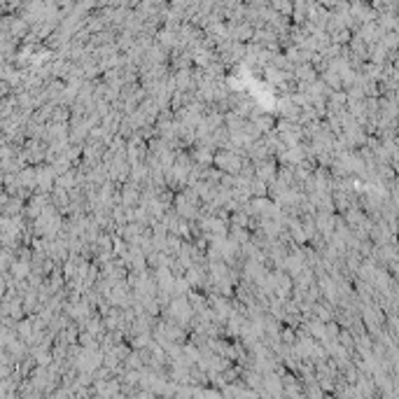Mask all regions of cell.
<instances>
[{
	"mask_svg": "<svg viewBox=\"0 0 399 399\" xmlns=\"http://www.w3.org/2000/svg\"><path fill=\"white\" fill-rule=\"evenodd\" d=\"M234 35H236L238 42H240V40H250V38H252V28H250L247 23H240V26H236V28H234Z\"/></svg>",
	"mask_w": 399,
	"mask_h": 399,
	"instance_id": "14",
	"label": "cell"
},
{
	"mask_svg": "<svg viewBox=\"0 0 399 399\" xmlns=\"http://www.w3.org/2000/svg\"><path fill=\"white\" fill-rule=\"evenodd\" d=\"M271 5H273L278 12H283V14H290L292 7H294V5H292V0H271Z\"/></svg>",
	"mask_w": 399,
	"mask_h": 399,
	"instance_id": "16",
	"label": "cell"
},
{
	"mask_svg": "<svg viewBox=\"0 0 399 399\" xmlns=\"http://www.w3.org/2000/svg\"><path fill=\"white\" fill-rule=\"evenodd\" d=\"M276 173H278V161L276 157H269V159H261V161L254 163V177L264 180L266 184L276 182Z\"/></svg>",
	"mask_w": 399,
	"mask_h": 399,
	"instance_id": "3",
	"label": "cell"
},
{
	"mask_svg": "<svg viewBox=\"0 0 399 399\" xmlns=\"http://www.w3.org/2000/svg\"><path fill=\"white\" fill-rule=\"evenodd\" d=\"M187 175H189V170L182 168V166H177V163H173L170 168L163 170V182H166V187H168V189H173V192H180V189H184V187H187Z\"/></svg>",
	"mask_w": 399,
	"mask_h": 399,
	"instance_id": "2",
	"label": "cell"
},
{
	"mask_svg": "<svg viewBox=\"0 0 399 399\" xmlns=\"http://www.w3.org/2000/svg\"><path fill=\"white\" fill-rule=\"evenodd\" d=\"M250 194L252 196H269V184L259 180V177H252L250 180Z\"/></svg>",
	"mask_w": 399,
	"mask_h": 399,
	"instance_id": "10",
	"label": "cell"
},
{
	"mask_svg": "<svg viewBox=\"0 0 399 399\" xmlns=\"http://www.w3.org/2000/svg\"><path fill=\"white\" fill-rule=\"evenodd\" d=\"M152 341V331H140V334H136V336L129 338V343L133 350H140V348H147V343Z\"/></svg>",
	"mask_w": 399,
	"mask_h": 399,
	"instance_id": "8",
	"label": "cell"
},
{
	"mask_svg": "<svg viewBox=\"0 0 399 399\" xmlns=\"http://www.w3.org/2000/svg\"><path fill=\"white\" fill-rule=\"evenodd\" d=\"M192 161L201 163V166H210L213 163V157H215V147H208V145H192Z\"/></svg>",
	"mask_w": 399,
	"mask_h": 399,
	"instance_id": "4",
	"label": "cell"
},
{
	"mask_svg": "<svg viewBox=\"0 0 399 399\" xmlns=\"http://www.w3.org/2000/svg\"><path fill=\"white\" fill-rule=\"evenodd\" d=\"M336 341H338V343H341V345H343V348H348V350H353V345H355V336H353V334H350V331H348V329H345V327H341V329H338V334H336Z\"/></svg>",
	"mask_w": 399,
	"mask_h": 399,
	"instance_id": "12",
	"label": "cell"
},
{
	"mask_svg": "<svg viewBox=\"0 0 399 399\" xmlns=\"http://www.w3.org/2000/svg\"><path fill=\"white\" fill-rule=\"evenodd\" d=\"M243 133H245L247 138L250 140H257V138H261V131H259V126L252 122V119H245L243 122Z\"/></svg>",
	"mask_w": 399,
	"mask_h": 399,
	"instance_id": "13",
	"label": "cell"
},
{
	"mask_svg": "<svg viewBox=\"0 0 399 399\" xmlns=\"http://www.w3.org/2000/svg\"><path fill=\"white\" fill-rule=\"evenodd\" d=\"M320 80H322L324 84L329 86L331 91H338V89H343V86H341V75H338V73H334V70H329V68L324 70Z\"/></svg>",
	"mask_w": 399,
	"mask_h": 399,
	"instance_id": "7",
	"label": "cell"
},
{
	"mask_svg": "<svg viewBox=\"0 0 399 399\" xmlns=\"http://www.w3.org/2000/svg\"><path fill=\"white\" fill-rule=\"evenodd\" d=\"M278 338H280L285 345H292L294 341H297V331H294V327H287V324H283V327H280V331H278Z\"/></svg>",
	"mask_w": 399,
	"mask_h": 399,
	"instance_id": "11",
	"label": "cell"
},
{
	"mask_svg": "<svg viewBox=\"0 0 399 399\" xmlns=\"http://www.w3.org/2000/svg\"><path fill=\"white\" fill-rule=\"evenodd\" d=\"M122 364H124L126 369H143V367H145V362H143L140 353H138V350H133V348H131V353L124 357Z\"/></svg>",
	"mask_w": 399,
	"mask_h": 399,
	"instance_id": "9",
	"label": "cell"
},
{
	"mask_svg": "<svg viewBox=\"0 0 399 399\" xmlns=\"http://www.w3.org/2000/svg\"><path fill=\"white\" fill-rule=\"evenodd\" d=\"M240 163H243V154L236 152V150H215L213 166H217L222 173L236 175L238 170H240Z\"/></svg>",
	"mask_w": 399,
	"mask_h": 399,
	"instance_id": "1",
	"label": "cell"
},
{
	"mask_svg": "<svg viewBox=\"0 0 399 399\" xmlns=\"http://www.w3.org/2000/svg\"><path fill=\"white\" fill-rule=\"evenodd\" d=\"M252 122L259 126L261 133H269V131L276 129V115H273V112H259Z\"/></svg>",
	"mask_w": 399,
	"mask_h": 399,
	"instance_id": "5",
	"label": "cell"
},
{
	"mask_svg": "<svg viewBox=\"0 0 399 399\" xmlns=\"http://www.w3.org/2000/svg\"><path fill=\"white\" fill-rule=\"evenodd\" d=\"M31 322H19V327H16V331H19V336L21 338H28L31 336Z\"/></svg>",
	"mask_w": 399,
	"mask_h": 399,
	"instance_id": "17",
	"label": "cell"
},
{
	"mask_svg": "<svg viewBox=\"0 0 399 399\" xmlns=\"http://www.w3.org/2000/svg\"><path fill=\"white\" fill-rule=\"evenodd\" d=\"M250 234H252V231L245 229V227H229V231H227V236H229L231 240H236L238 245L247 243V240H250Z\"/></svg>",
	"mask_w": 399,
	"mask_h": 399,
	"instance_id": "6",
	"label": "cell"
},
{
	"mask_svg": "<svg viewBox=\"0 0 399 399\" xmlns=\"http://www.w3.org/2000/svg\"><path fill=\"white\" fill-rule=\"evenodd\" d=\"M304 395H306V397H324V390L318 385V381H315V383L304 385Z\"/></svg>",
	"mask_w": 399,
	"mask_h": 399,
	"instance_id": "15",
	"label": "cell"
}]
</instances>
